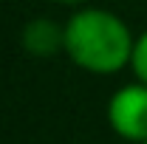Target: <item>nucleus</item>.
I'll list each match as a JSON object with an SVG mask.
<instances>
[{
    "label": "nucleus",
    "mask_w": 147,
    "mask_h": 144,
    "mask_svg": "<svg viewBox=\"0 0 147 144\" xmlns=\"http://www.w3.org/2000/svg\"><path fill=\"white\" fill-rule=\"evenodd\" d=\"M108 124L110 130L130 144L147 141V85L144 82H127L108 99Z\"/></svg>",
    "instance_id": "nucleus-2"
},
{
    "label": "nucleus",
    "mask_w": 147,
    "mask_h": 144,
    "mask_svg": "<svg viewBox=\"0 0 147 144\" xmlns=\"http://www.w3.org/2000/svg\"><path fill=\"white\" fill-rule=\"evenodd\" d=\"M136 34L110 9L82 6L65 20V57L96 76H113L130 68Z\"/></svg>",
    "instance_id": "nucleus-1"
},
{
    "label": "nucleus",
    "mask_w": 147,
    "mask_h": 144,
    "mask_svg": "<svg viewBox=\"0 0 147 144\" xmlns=\"http://www.w3.org/2000/svg\"><path fill=\"white\" fill-rule=\"evenodd\" d=\"M130 71L136 76V82H144L147 85V28L136 37L133 57H130Z\"/></svg>",
    "instance_id": "nucleus-4"
},
{
    "label": "nucleus",
    "mask_w": 147,
    "mask_h": 144,
    "mask_svg": "<svg viewBox=\"0 0 147 144\" xmlns=\"http://www.w3.org/2000/svg\"><path fill=\"white\" fill-rule=\"evenodd\" d=\"M57 6H71V9H82L88 0H54Z\"/></svg>",
    "instance_id": "nucleus-5"
},
{
    "label": "nucleus",
    "mask_w": 147,
    "mask_h": 144,
    "mask_svg": "<svg viewBox=\"0 0 147 144\" xmlns=\"http://www.w3.org/2000/svg\"><path fill=\"white\" fill-rule=\"evenodd\" d=\"M144 144H147V141H144Z\"/></svg>",
    "instance_id": "nucleus-6"
},
{
    "label": "nucleus",
    "mask_w": 147,
    "mask_h": 144,
    "mask_svg": "<svg viewBox=\"0 0 147 144\" xmlns=\"http://www.w3.org/2000/svg\"><path fill=\"white\" fill-rule=\"evenodd\" d=\"M20 45L31 57H57L65 54V23H57L51 17H34L20 31Z\"/></svg>",
    "instance_id": "nucleus-3"
}]
</instances>
